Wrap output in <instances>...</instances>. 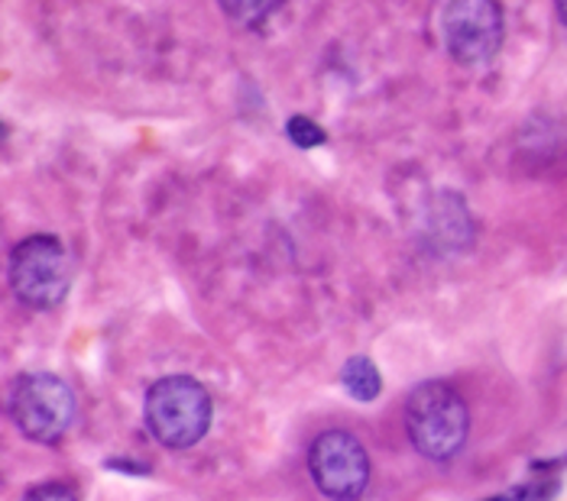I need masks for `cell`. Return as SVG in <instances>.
<instances>
[{
	"mask_svg": "<svg viewBox=\"0 0 567 501\" xmlns=\"http://www.w3.org/2000/svg\"><path fill=\"white\" fill-rule=\"evenodd\" d=\"M405 430L425 460H454L471 434V411L464 398L444 382H422L405 401Z\"/></svg>",
	"mask_w": 567,
	"mask_h": 501,
	"instance_id": "obj_1",
	"label": "cell"
},
{
	"mask_svg": "<svg viewBox=\"0 0 567 501\" xmlns=\"http://www.w3.org/2000/svg\"><path fill=\"white\" fill-rule=\"evenodd\" d=\"M146 427L166 450H188L195 447L212 427V395L192 376L159 378L146 392Z\"/></svg>",
	"mask_w": 567,
	"mask_h": 501,
	"instance_id": "obj_2",
	"label": "cell"
},
{
	"mask_svg": "<svg viewBox=\"0 0 567 501\" xmlns=\"http://www.w3.org/2000/svg\"><path fill=\"white\" fill-rule=\"evenodd\" d=\"M10 418L33 443H59L75 420V395L52 373L17 378L10 395Z\"/></svg>",
	"mask_w": 567,
	"mask_h": 501,
	"instance_id": "obj_3",
	"label": "cell"
},
{
	"mask_svg": "<svg viewBox=\"0 0 567 501\" xmlns=\"http://www.w3.org/2000/svg\"><path fill=\"white\" fill-rule=\"evenodd\" d=\"M441 33L451 59L464 69L489 65L506 40L499 0H451L441 13Z\"/></svg>",
	"mask_w": 567,
	"mask_h": 501,
	"instance_id": "obj_4",
	"label": "cell"
},
{
	"mask_svg": "<svg viewBox=\"0 0 567 501\" xmlns=\"http://www.w3.org/2000/svg\"><path fill=\"white\" fill-rule=\"evenodd\" d=\"M10 285L13 294L30 307H55L69 294L72 265L69 252L55 237H27L10 255Z\"/></svg>",
	"mask_w": 567,
	"mask_h": 501,
	"instance_id": "obj_5",
	"label": "cell"
},
{
	"mask_svg": "<svg viewBox=\"0 0 567 501\" xmlns=\"http://www.w3.org/2000/svg\"><path fill=\"white\" fill-rule=\"evenodd\" d=\"M308 472L321 495L357 501L370 486V457L348 430H324L308 450Z\"/></svg>",
	"mask_w": 567,
	"mask_h": 501,
	"instance_id": "obj_6",
	"label": "cell"
},
{
	"mask_svg": "<svg viewBox=\"0 0 567 501\" xmlns=\"http://www.w3.org/2000/svg\"><path fill=\"white\" fill-rule=\"evenodd\" d=\"M425 227L435 237V243L447 247V250H471L474 247V217L464 205V198L454 191H437L432 198Z\"/></svg>",
	"mask_w": 567,
	"mask_h": 501,
	"instance_id": "obj_7",
	"label": "cell"
},
{
	"mask_svg": "<svg viewBox=\"0 0 567 501\" xmlns=\"http://www.w3.org/2000/svg\"><path fill=\"white\" fill-rule=\"evenodd\" d=\"M341 382H344L350 398H357V401H377L380 398V388H383V378H380L370 356H353V359H348L344 369H341Z\"/></svg>",
	"mask_w": 567,
	"mask_h": 501,
	"instance_id": "obj_8",
	"label": "cell"
},
{
	"mask_svg": "<svg viewBox=\"0 0 567 501\" xmlns=\"http://www.w3.org/2000/svg\"><path fill=\"white\" fill-rule=\"evenodd\" d=\"M220 10L227 13V20L240 23V27H254L262 17L279 3V0H218Z\"/></svg>",
	"mask_w": 567,
	"mask_h": 501,
	"instance_id": "obj_9",
	"label": "cell"
},
{
	"mask_svg": "<svg viewBox=\"0 0 567 501\" xmlns=\"http://www.w3.org/2000/svg\"><path fill=\"white\" fill-rule=\"evenodd\" d=\"M286 136H289V139H292V146H299V149H318V146H324V143H328V133L315 124L311 117H302V114L289 117V124H286Z\"/></svg>",
	"mask_w": 567,
	"mask_h": 501,
	"instance_id": "obj_10",
	"label": "cell"
},
{
	"mask_svg": "<svg viewBox=\"0 0 567 501\" xmlns=\"http://www.w3.org/2000/svg\"><path fill=\"white\" fill-rule=\"evenodd\" d=\"M23 501H79V495L62 482H43V486H33Z\"/></svg>",
	"mask_w": 567,
	"mask_h": 501,
	"instance_id": "obj_11",
	"label": "cell"
},
{
	"mask_svg": "<svg viewBox=\"0 0 567 501\" xmlns=\"http://www.w3.org/2000/svg\"><path fill=\"white\" fill-rule=\"evenodd\" d=\"M107 466H111V469H124V472H146V466H133V462H121V460H111Z\"/></svg>",
	"mask_w": 567,
	"mask_h": 501,
	"instance_id": "obj_12",
	"label": "cell"
},
{
	"mask_svg": "<svg viewBox=\"0 0 567 501\" xmlns=\"http://www.w3.org/2000/svg\"><path fill=\"white\" fill-rule=\"evenodd\" d=\"M555 10H558V20L567 27V0H555Z\"/></svg>",
	"mask_w": 567,
	"mask_h": 501,
	"instance_id": "obj_13",
	"label": "cell"
},
{
	"mask_svg": "<svg viewBox=\"0 0 567 501\" xmlns=\"http://www.w3.org/2000/svg\"><path fill=\"white\" fill-rule=\"evenodd\" d=\"M489 501H513L509 495H496V499H489Z\"/></svg>",
	"mask_w": 567,
	"mask_h": 501,
	"instance_id": "obj_14",
	"label": "cell"
}]
</instances>
